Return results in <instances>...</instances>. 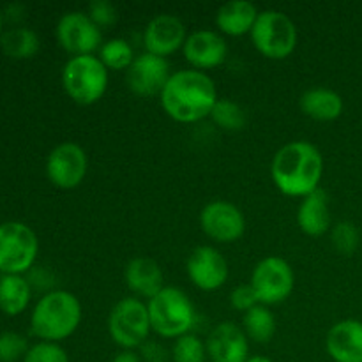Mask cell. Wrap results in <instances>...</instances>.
Here are the masks:
<instances>
[{
    "label": "cell",
    "mask_w": 362,
    "mask_h": 362,
    "mask_svg": "<svg viewBox=\"0 0 362 362\" xmlns=\"http://www.w3.org/2000/svg\"><path fill=\"white\" fill-rule=\"evenodd\" d=\"M2 23H4V14L2 11H0V30H2Z\"/></svg>",
    "instance_id": "8d00e7d4"
},
{
    "label": "cell",
    "mask_w": 362,
    "mask_h": 362,
    "mask_svg": "<svg viewBox=\"0 0 362 362\" xmlns=\"http://www.w3.org/2000/svg\"><path fill=\"white\" fill-rule=\"evenodd\" d=\"M258 9L247 0H230L223 4L216 13V25L219 30L230 37L251 34L258 18Z\"/></svg>",
    "instance_id": "44dd1931"
},
{
    "label": "cell",
    "mask_w": 362,
    "mask_h": 362,
    "mask_svg": "<svg viewBox=\"0 0 362 362\" xmlns=\"http://www.w3.org/2000/svg\"><path fill=\"white\" fill-rule=\"evenodd\" d=\"M207 361V346L198 336L186 334L175 339L172 349V362H205Z\"/></svg>",
    "instance_id": "f1b7e54d"
},
{
    "label": "cell",
    "mask_w": 362,
    "mask_h": 362,
    "mask_svg": "<svg viewBox=\"0 0 362 362\" xmlns=\"http://www.w3.org/2000/svg\"><path fill=\"white\" fill-rule=\"evenodd\" d=\"M243 325L247 339L258 345H267L276 334V318L269 306H264V304H258L244 313Z\"/></svg>",
    "instance_id": "d4e9b609"
},
{
    "label": "cell",
    "mask_w": 362,
    "mask_h": 362,
    "mask_svg": "<svg viewBox=\"0 0 362 362\" xmlns=\"http://www.w3.org/2000/svg\"><path fill=\"white\" fill-rule=\"evenodd\" d=\"M250 285L257 293L258 303L274 306L292 296L296 288V274L288 262L281 257H267L253 269Z\"/></svg>",
    "instance_id": "9c48e42d"
},
{
    "label": "cell",
    "mask_w": 362,
    "mask_h": 362,
    "mask_svg": "<svg viewBox=\"0 0 362 362\" xmlns=\"http://www.w3.org/2000/svg\"><path fill=\"white\" fill-rule=\"evenodd\" d=\"M184 57L197 71L214 69L221 66L228 55L225 37L214 30H197L184 42Z\"/></svg>",
    "instance_id": "e0dca14e"
},
{
    "label": "cell",
    "mask_w": 362,
    "mask_h": 362,
    "mask_svg": "<svg viewBox=\"0 0 362 362\" xmlns=\"http://www.w3.org/2000/svg\"><path fill=\"white\" fill-rule=\"evenodd\" d=\"M140 357L145 362H168L172 359V352H168L161 343L148 339L140 346Z\"/></svg>",
    "instance_id": "836d02e7"
},
{
    "label": "cell",
    "mask_w": 362,
    "mask_h": 362,
    "mask_svg": "<svg viewBox=\"0 0 362 362\" xmlns=\"http://www.w3.org/2000/svg\"><path fill=\"white\" fill-rule=\"evenodd\" d=\"M124 279L131 292L136 297L151 300L165 288V278L158 262L147 257H138L129 260L124 269Z\"/></svg>",
    "instance_id": "d6986e66"
},
{
    "label": "cell",
    "mask_w": 362,
    "mask_h": 362,
    "mask_svg": "<svg viewBox=\"0 0 362 362\" xmlns=\"http://www.w3.org/2000/svg\"><path fill=\"white\" fill-rule=\"evenodd\" d=\"M297 225L310 237H320L329 232L331 207H329L327 193L322 187L303 198L297 211Z\"/></svg>",
    "instance_id": "ffe728a7"
},
{
    "label": "cell",
    "mask_w": 362,
    "mask_h": 362,
    "mask_svg": "<svg viewBox=\"0 0 362 362\" xmlns=\"http://www.w3.org/2000/svg\"><path fill=\"white\" fill-rule=\"evenodd\" d=\"M112 362H144V361H141V357L138 356L134 350H122V352L117 354V356L113 357Z\"/></svg>",
    "instance_id": "e575fe53"
},
{
    "label": "cell",
    "mask_w": 362,
    "mask_h": 362,
    "mask_svg": "<svg viewBox=\"0 0 362 362\" xmlns=\"http://www.w3.org/2000/svg\"><path fill=\"white\" fill-rule=\"evenodd\" d=\"M200 226L207 237L221 244H232L246 232V219L237 205L214 200L200 212Z\"/></svg>",
    "instance_id": "7c38bea8"
},
{
    "label": "cell",
    "mask_w": 362,
    "mask_h": 362,
    "mask_svg": "<svg viewBox=\"0 0 362 362\" xmlns=\"http://www.w3.org/2000/svg\"><path fill=\"white\" fill-rule=\"evenodd\" d=\"M39 240L34 230L20 221L0 225V272L21 276L37 258Z\"/></svg>",
    "instance_id": "ba28073f"
},
{
    "label": "cell",
    "mask_w": 362,
    "mask_h": 362,
    "mask_svg": "<svg viewBox=\"0 0 362 362\" xmlns=\"http://www.w3.org/2000/svg\"><path fill=\"white\" fill-rule=\"evenodd\" d=\"M88 159L83 147L74 141H64L49 152L46 159V175L59 189H74L87 177Z\"/></svg>",
    "instance_id": "8fae6325"
},
{
    "label": "cell",
    "mask_w": 362,
    "mask_h": 362,
    "mask_svg": "<svg viewBox=\"0 0 362 362\" xmlns=\"http://www.w3.org/2000/svg\"><path fill=\"white\" fill-rule=\"evenodd\" d=\"M151 331L148 308L138 297H124L110 311L108 332L120 349H140L148 341Z\"/></svg>",
    "instance_id": "52a82bcc"
},
{
    "label": "cell",
    "mask_w": 362,
    "mask_h": 362,
    "mask_svg": "<svg viewBox=\"0 0 362 362\" xmlns=\"http://www.w3.org/2000/svg\"><path fill=\"white\" fill-rule=\"evenodd\" d=\"M187 276L204 292L219 290L228 279V262L212 246H198L187 258Z\"/></svg>",
    "instance_id": "5bb4252c"
},
{
    "label": "cell",
    "mask_w": 362,
    "mask_h": 362,
    "mask_svg": "<svg viewBox=\"0 0 362 362\" xmlns=\"http://www.w3.org/2000/svg\"><path fill=\"white\" fill-rule=\"evenodd\" d=\"M23 362H69V356L59 343H35L30 346Z\"/></svg>",
    "instance_id": "4dcf8cb0"
},
{
    "label": "cell",
    "mask_w": 362,
    "mask_h": 362,
    "mask_svg": "<svg viewBox=\"0 0 362 362\" xmlns=\"http://www.w3.org/2000/svg\"><path fill=\"white\" fill-rule=\"evenodd\" d=\"M324 156L306 140L290 141L274 154L271 165L272 182L286 197L304 198L320 189Z\"/></svg>",
    "instance_id": "7a4b0ae2"
},
{
    "label": "cell",
    "mask_w": 362,
    "mask_h": 362,
    "mask_svg": "<svg viewBox=\"0 0 362 362\" xmlns=\"http://www.w3.org/2000/svg\"><path fill=\"white\" fill-rule=\"evenodd\" d=\"M151 327L159 338L179 339L197 324V308L182 290L165 286L147 303Z\"/></svg>",
    "instance_id": "277c9868"
},
{
    "label": "cell",
    "mask_w": 362,
    "mask_h": 362,
    "mask_svg": "<svg viewBox=\"0 0 362 362\" xmlns=\"http://www.w3.org/2000/svg\"><path fill=\"white\" fill-rule=\"evenodd\" d=\"M246 362H274L272 359H269V357L265 356H250V359Z\"/></svg>",
    "instance_id": "d590c367"
},
{
    "label": "cell",
    "mask_w": 362,
    "mask_h": 362,
    "mask_svg": "<svg viewBox=\"0 0 362 362\" xmlns=\"http://www.w3.org/2000/svg\"><path fill=\"white\" fill-rule=\"evenodd\" d=\"M186 39V25L173 14H158L148 21L144 32V45L147 53L163 59L184 48Z\"/></svg>",
    "instance_id": "2e32d148"
},
{
    "label": "cell",
    "mask_w": 362,
    "mask_h": 362,
    "mask_svg": "<svg viewBox=\"0 0 362 362\" xmlns=\"http://www.w3.org/2000/svg\"><path fill=\"white\" fill-rule=\"evenodd\" d=\"M325 350L334 362H362V322L349 318L332 325Z\"/></svg>",
    "instance_id": "ac0fdd59"
},
{
    "label": "cell",
    "mask_w": 362,
    "mask_h": 362,
    "mask_svg": "<svg viewBox=\"0 0 362 362\" xmlns=\"http://www.w3.org/2000/svg\"><path fill=\"white\" fill-rule=\"evenodd\" d=\"M230 304H232L233 310L243 311V313H247L251 308L258 306V297L255 293L253 286L251 285H240L235 286L230 293Z\"/></svg>",
    "instance_id": "d6a6232c"
},
{
    "label": "cell",
    "mask_w": 362,
    "mask_h": 362,
    "mask_svg": "<svg viewBox=\"0 0 362 362\" xmlns=\"http://www.w3.org/2000/svg\"><path fill=\"white\" fill-rule=\"evenodd\" d=\"M87 14L99 28L110 27L119 18V11L110 0H94V2H90Z\"/></svg>",
    "instance_id": "1f68e13d"
},
{
    "label": "cell",
    "mask_w": 362,
    "mask_h": 362,
    "mask_svg": "<svg viewBox=\"0 0 362 362\" xmlns=\"http://www.w3.org/2000/svg\"><path fill=\"white\" fill-rule=\"evenodd\" d=\"M205 346L211 362H246L250 359V339L235 322L216 325Z\"/></svg>",
    "instance_id": "9a60e30c"
},
{
    "label": "cell",
    "mask_w": 362,
    "mask_h": 362,
    "mask_svg": "<svg viewBox=\"0 0 362 362\" xmlns=\"http://www.w3.org/2000/svg\"><path fill=\"white\" fill-rule=\"evenodd\" d=\"M62 87L76 105L90 106L108 88V69L98 55L71 57L62 69Z\"/></svg>",
    "instance_id": "5b68a950"
},
{
    "label": "cell",
    "mask_w": 362,
    "mask_h": 362,
    "mask_svg": "<svg viewBox=\"0 0 362 362\" xmlns=\"http://www.w3.org/2000/svg\"><path fill=\"white\" fill-rule=\"evenodd\" d=\"M30 283L23 276L4 274L0 278V311L7 317L23 313L30 303Z\"/></svg>",
    "instance_id": "603a6c76"
},
{
    "label": "cell",
    "mask_w": 362,
    "mask_h": 362,
    "mask_svg": "<svg viewBox=\"0 0 362 362\" xmlns=\"http://www.w3.org/2000/svg\"><path fill=\"white\" fill-rule=\"evenodd\" d=\"M59 45L73 57L95 55L103 46V32L87 13L71 11L59 20L55 28Z\"/></svg>",
    "instance_id": "30bf717a"
},
{
    "label": "cell",
    "mask_w": 362,
    "mask_h": 362,
    "mask_svg": "<svg viewBox=\"0 0 362 362\" xmlns=\"http://www.w3.org/2000/svg\"><path fill=\"white\" fill-rule=\"evenodd\" d=\"M28 341L18 332H0V362H18L25 359L28 352Z\"/></svg>",
    "instance_id": "f546056e"
},
{
    "label": "cell",
    "mask_w": 362,
    "mask_h": 362,
    "mask_svg": "<svg viewBox=\"0 0 362 362\" xmlns=\"http://www.w3.org/2000/svg\"><path fill=\"white\" fill-rule=\"evenodd\" d=\"M0 48L11 59L25 60L32 59L39 52L41 41L32 28L16 27L9 28L0 35Z\"/></svg>",
    "instance_id": "cb8c5ba5"
},
{
    "label": "cell",
    "mask_w": 362,
    "mask_h": 362,
    "mask_svg": "<svg viewBox=\"0 0 362 362\" xmlns=\"http://www.w3.org/2000/svg\"><path fill=\"white\" fill-rule=\"evenodd\" d=\"M304 115L318 122H331L341 117L343 98L336 90L327 87H315L304 92L299 99Z\"/></svg>",
    "instance_id": "7402d4cb"
},
{
    "label": "cell",
    "mask_w": 362,
    "mask_h": 362,
    "mask_svg": "<svg viewBox=\"0 0 362 362\" xmlns=\"http://www.w3.org/2000/svg\"><path fill=\"white\" fill-rule=\"evenodd\" d=\"M253 46L271 60H283L297 46V27L285 13L276 9L262 11L251 30Z\"/></svg>",
    "instance_id": "8992f818"
},
{
    "label": "cell",
    "mask_w": 362,
    "mask_h": 362,
    "mask_svg": "<svg viewBox=\"0 0 362 362\" xmlns=\"http://www.w3.org/2000/svg\"><path fill=\"white\" fill-rule=\"evenodd\" d=\"M218 99L212 78L197 69L172 73L159 95L166 115L182 124H193L211 117Z\"/></svg>",
    "instance_id": "6da1fadb"
},
{
    "label": "cell",
    "mask_w": 362,
    "mask_h": 362,
    "mask_svg": "<svg viewBox=\"0 0 362 362\" xmlns=\"http://www.w3.org/2000/svg\"><path fill=\"white\" fill-rule=\"evenodd\" d=\"M134 57L133 48L129 42L122 37H113L110 41L103 42L101 49H99V60L106 66V69L113 71H124L129 69L133 64Z\"/></svg>",
    "instance_id": "484cf974"
},
{
    "label": "cell",
    "mask_w": 362,
    "mask_h": 362,
    "mask_svg": "<svg viewBox=\"0 0 362 362\" xmlns=\"http://www.w3.org/2000/svg\"><path fill=\"white\" fill-rule=\"evenodd\" d=\"M170 76L168 60L145 52L138 55L126 71V83L138 98H152L161 95Z\"/></svg>",
    "instance_id": "4fadbf2b"
},
{
    "label": "cell",
    "mask_w": 362,
    "mask_h": 362,
    "mask_svg": "<svg viewBox=\"0 0 362 362\" xmlns=\"http://www.w3.org/2000/svg\"><path fill=\"white\" fill-rule=\"evenodd\" d=\"M211 119L218 127L225 131H240L246 127L247 117L243 106L233 103L232 99H218L214 110L211 113Z\"/></svg>",
    "instance_id": "4316f807"
},
{
    "label": "cell",
    "mask_w": 362,
    "mask_h": 362,
    "mask_svg": "<svg viewBox=\"0 0 362 362\" xmlns=\"http://www.w3.org/2000/svg\"><path fill=\"white\" fill-rule=\"evenodd\" d=\"M81 317V303L74 293L52 290L35 304L30 315V331L41 341L59 343L76 332Z\"/></svg>",
    "instance_id": "3957f363"
},
{
    "label": "cell",
    "mask_w": 362,
    "mask_h": 362,
    "mask_svg": "<svg viewBox=\"0 0 362 362\" xmlns=\"http://www.w3.org/2000/svg\"><path fill=\"white\" fill-rule=\"evenodd\" d=\"M332 246L338 253L345 255V257H352L361 244V233L359 228L354 225L352 221H339L338 225L332 226L331 232Z\"/></svg>",
    "instance_id": "83f0119b"
}]
</instances>
